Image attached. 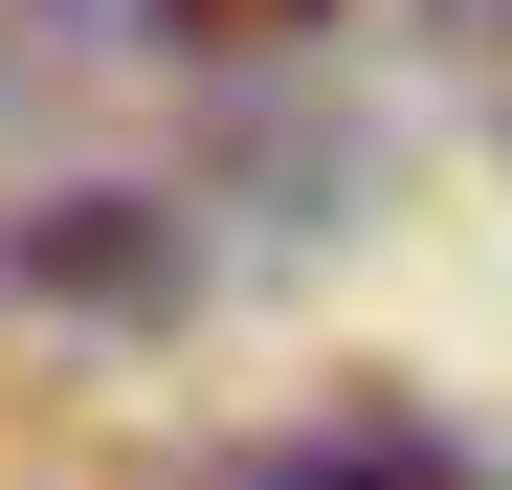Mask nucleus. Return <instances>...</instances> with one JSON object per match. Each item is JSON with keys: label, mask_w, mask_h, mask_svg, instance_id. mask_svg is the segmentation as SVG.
Returning <instances> with one entry per match:
<instances>
[{"label": "nucleus", "mask_w": 512, "mask_h": 490, "mask_svg": "<svg viewBox=\"0 0 512 490\" xmlns=\"http://www.w3.org/2000/svg\"><path fill=\"white\" fill-rule=\"evenodd\" d=\"M23 268H45V290H156V223H112V201H67V223H23Z\"/></svg>", "instance_id": "nucleus-2"}, {"label": "nucleus", "mask_w": 512, "mask_h": 490, "mask_svg": "<svg viewBox=\"0 0 512 490\" xmlns=\"http://www.w3.org/2000/svg\"><path fill=\"white\" fill-rule=\"evenodd\" d=\"M268 490H468L423 424H334V446H268Z\"/></svg>", "instance_id": "nucleus-1"}, {"label": "nucleus", "mask_w": 512, "mask_h": 490, "mask_svg": "<svg viewBox=\"0 0 512 490\" xmlns=\"http://www.w3.org/2000/svg\"><path fill=\"white\" fill-rule=\"evenodd\" d=\"M290 23H334V0H156V45H290Z\"/></svg>", "instance_id": "nucleus-3"}]
</instances>
